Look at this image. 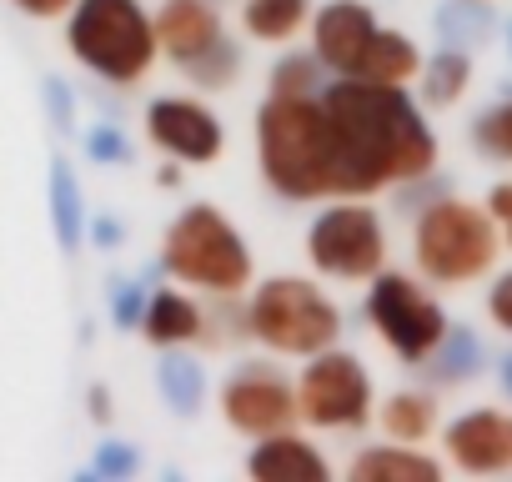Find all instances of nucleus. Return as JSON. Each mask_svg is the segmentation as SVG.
I'll list each match as a JSON object with an SVG mask.
<instances>
[{
  "mask_svg": "<svg viewBox=\"0 0 512 482\" xmlns=\"http://www.w3.org/2000/svg\"><path fill=\"white\" fill-rule=\"evenodd\" d=\"M322 111L332 126L337 196H377L437 171V136L407 86L332 76L322 86Z\"/></svg>",
  "mask_w": 512,
  "mask_h": 482,
  "instance_id": "f257e3e1",
  "label": "nucleus"
},
{
  "mask_svg": "<svg viewBox=\"0 0 512 482\" xmlns=\"http://www.w3.org/2000/svg\"><path fill=\"white\" fill-rule=\"evenodd\" d=\"M251 146L262 186L287 206H317L337 196V156L322 96H277L267 91L251 116Z\"/></svg>",
  "mask_w": 512,
  "mask_h": 482,
  "instance_id": "f03ea898",
  "label": "nucleus"
},
{
  "mask_svg": "<svg viewBox=\"0 0 512 482\" xmlns=\"http://www.w3.org/2000/svg\"><path fill=\"white\" fill-rule=\"evenodd\" d=\"M342 327V307L317 277L272 272L241 292V337L282 362H302L322 347H337Z\"/></svg>",
  "mask_w": 512,
  "mask_h": 482,
  "instance_id": "7ed1b4c3",
  "label": "nucleus"
},
{
  "mask_svg": "<svg viewBox=\"0 0 512 482\" xmlns=\"http://www.w3.org/2000/svg\"><path fill=\"white\" fill-rule=\"evenodd\" d=\"M161 272L201 297H241L256 282V257L216 201H186L161 231Z\"/></svg>",
  "mask_w": 512,
  "mask_h": 482,
  "instance_id": "20e7f679",
  "label": "nucleus"
},
{
  "mask_svg": "<svg viewBox=\"0 0 512 482\" xmlns=\"http://www.w3.org/2000/svg\"><path fill=\"white\" fill-rule=\"evenodd\" d=\"M61 26L71 61L111 91H136L161 61L146 0H76Z\"/></svg>",
  "mask_w": 512,
  "mask_h": 482,
  "instance_id": "39448f33",
  "label": "nucleus"
},
{
  "mask_svg": "<svg viewBox=\"0 0 512 482\" xmlns=\"http://www.w3.org/2000/svg\"><path fill=\"white\" fill-rule=\"evenodd\" d=\"M502 231L487 216V206H472L462 196H437L412 221V262L417 277L432 287H472L497 267Z\"/></svg>",
  "mask_w": 512,
  "mask_h": 482,
  "instance_id": "423d86ee",
  "label": "nucleus"
},
{
  "mask_svg": "<svg viewBox=\"0 0 512 482\" xmlns=\"http://www.w3.org/2000/svg\"><path fill=\"white\" fill-rule=\"evenodd\" d=\"M156 21V56L186 76L191 91L221 96L241 81V46L226 36L216 0H161Z\"/></svg>",
  "mask_w": 512,
  "mask_h": 482,
  "instance_id": "0eeeda50",
  "label": "nucleus"
},
{
  "mask_svg": "<svg viewBox=\"0 0 512 482\" xmlns=\"http://www.w3.org/2000/svg\"><path fill=\"white\" fill-rule=\"evenodd\" d=\"M307 267L337 287H367L387 267V221L372 196H327L302 231Z\"/></svg>",
  "mask_w": 512,
  "mask_h": 482,
  "instance_id": "6e6552de",
  "label": "nucleus"
},
{
  "mask_svg": "<svg viewBox=\"0 0 512 482\" xmlns=\"http://www.w3.org/2000/svg\"><path fill=\"white\" fill-rule=\"evenodd\" d=\"M292 387H297V422L307 432L352 437V432H367L372 427V412H377L372 372L342 342L302 357V367L292 372Z\"/></svg>",
  "mask_w": 512,
  "mask_h": 482,
  "instance_id": "1a4fd4ad",
  "label": "nucleus"
},
{
  "mask_svg": "<svg viewBox=\"0 0 512 482\" xmlns=\"http://www.w3.org/2000/svg\"><path fill=\"white\" fill-rule=\"evenodd\" d=\"M367 327L377 332V342L402 362V367H422L432 357V347L447 337V312L442 302L407 272H392L382 267L372 282H367Z\"/></svg>",
  "mask_w": 512,
  "mask_h": 482,
  "instance_id": "9d476101",
  "label": "nucleus"
},
{
  "mask_svg": "<svg viewBox=\"0 0 512 482\" xmlns=\"http://www.w3.org/2000/svg\"><path fill=\"white\" fill-rule=\"evenodd\" d=\"M216 412L236 437H267L277 427H297V387L282 357H241L216 382Z\"/></svg>",
  "mask_w": 512,
  "mask_h": 482,
  "instance_id": "9b49d317",
  "label": "nucleus"
},
{
  "mask_svg": "<svg viewBox=\"0 0 512 482\" xmlns=\"http://www.w3.org/2000/svg\"><path fill=\"white\" fill-rule=\"evenodd\" d=\"M141 131L166 161H181L186 171L216 166L226 156V121L216 116V106L201 91L151 96L141 111Z\"/></svg>",
  "mask_w": 512,
  "mask_h": 482,
  "instance_id": "f8f14e48",
  "label": "nucleus"
},
{
  "mask_svg": "<svg viewBox=\"0 0 512 482\" xmlns=\"http://www.w3.org/2000/svg\"><path fill=\"white\" fill-rule=\"evenodd\" d=\"M377 26L382 21H377V11L367 6V0H327V6H312L307 46L327 66V76H357Z\"/></svg>",
  "mask_w": 512,
  "mask_h": 482,
  "instance_id": "ddd939ff",
  "label": "nucleus"
},
{
  "mask_svg": "<svg viewBox=\"0 0 512 482\" xmlns=\"http://www.w3.org/2000/svg\"><path fill=\"white\" fill-rule=\"evenodd\" d=\"M442 452L467 477H497L512 472V412L502 407H472L442 427Z\"/></svg>",
  "mask_w": 512,
  "mask_h": 482,
  "instance_id": "4468645a",
  "label": "nucleus"
},
{
  "mask_svg": "<svg viewBox=\"0 0 512 482\" xmlns=\"http://www.w3.org/2000/svg\"><path fill=\"white\" fill-rule=\"evenodd\" d=\"M136 332L156 352L211 347V297L186 292V287H146V307H141Z\"/></svg>",
  "mask_w": 512,
  "mask_h": 482,
  "instance_id": "2eb2a0df",
  "label": "nucleus"
},
{
  "mask_svg": "<svg viewBox=\"0 0 512 482\" xmlns=\"http://www.w3.org/2000/svg\"><path fill=\"white\" fill-rule=\"evenodd\" d=\"M246 477L251 482H332V457L307 437V427H277L267 437H251L246 447Z\"/></svg>",
  "mask_w": 512,
  "mask_h": 482,
  "instance_id": "dca6fc26",
  "label": "nucleus"
},
{
  "mask_svg": "<svg viewBox=\"0 0 512 482\" xmlns=\"http://www.w3.org/2000/svg\"><path fill=\"white\" fill-rule=\"evenodd\" d=\"M347 477L352 482H437L442 462L412 442H372L347 462Z\"/></svg>",
  "mask_w": 512,
  "mask_h": 482,
  "instance_id": "f3484780",
  "label": "nucleus"
},
{
  "mask_svg": "<svg viewBox=\"0 0 512 482\" xmlns=\"http://www.w3.org/2000/svg\"><path fill=\"white\" fill-rule=\"evenodd\" d=\"M156 392L166 402L171 417H196L211 397V377H206V362L191 352V347H171L156 357Z\"/></svg>",
  "mask_w": 512,
  "mask_h": 482,
  "instance_id": "a211bd4d",
  "label": "nucleus"
},
{
  "mask_svg": "<svg viewBox=\"0 0 512 482\" xmlns=\"http://www.w3.org/2000/svg\"><path fill=\"white\" fill-rule=\"evenodd\" d=\"M312 21V0H241V36L256 46H292Z\"/></svg>",
  "mask_w": 512,
  "mask_h": 482,
  "instance_id": "6ab92c4d",
  "label": "nucleus"
},
{
  "mask_svg": "<svg viewBox=\"0 0 512 482\" xmlns=\"http://www.w3.org/2000/svg\"><path fill=\"white\" fill-rule=\"evenodd\" d=\"M417 71H422V51H417V41H412L407 31L377 26V36H372V46H367V56H362V66H357V76H352V81L412 86V81H417Z\"/></svg>",
  "mask_w": 512,
  "mask_h": 482,
  "instance_id": "aec40b11",
  "label": "nucleus"
},
{
  "mask_svg": "<svg viewBox=\"0 0 512 482\" xmlns=\"http://www.w3.org/2000/svg\"><path fill=\"white\" fill-rule=\"evenodd\" d=\"M372 422L382 427L387 442H412V447H422V442L437 432V397H432V392H412V387H407V392H392V397L377 402Z\"/></svg>",
  "mask_w": 512,
  "mask_h": 482,
  "instance_id": "412c9836",
  "label": "nucleus"
},
{
  "mask_svg": "<svg viewBox=\"0 0 512 482\" xmlns=\"http://www.w3.org/2000/svg\"><path fill=\"white\" fill-rule=\"evenodd\" d=\"M51 221H56V241L61 252H76L86 241V191H81V176L66 156L51 161Z\"/></svg>",
  "mask_w": 512,
  "mask_h": 482,
  "instance_id": "4be33fe9",
  "label": "nucleus"
},
{
  "mask_svg": "<svg viewBox=\"0 0 512 482\" xmlns=\"http://www.w3.org/2000/svg\"><path fill=\"white\" fill-rule=\"evenodd\" d=\"M467 86H472V56L457 51V46H442V51H437L432 61H422V71H417V91H422V101L437 106V111L457 106V101L467 96Z\"/></svg>",
  "mask_w": 512,
  "mask_h": 482,
  "instance_id": "5701e85b",
  "label": "nucleus"
},
{
  "mask_svg": "<svg viewBox=\"0 0 512 482\" xmlns=\"http://www.w3.org/2000/svg\"><path fill=\"white\" fill-rule=\"evenodd\" d=\"M327 81H332V76H327V66L312 56V46H307V51L282 46V56H277L272 71H267V91H277V96H322Z\"/></svg>",
  "mask_w": 512,
  "mask_h": 482,
  "instance_id": "b1692460",
  "label": "nucleus"
},
{
  "mask_svg": "<svg viewBox=\"0 0 512 482\" xmlns=\"http://www.w3.org/2000/svg\"><path fill=\"white\" fill-rule=\"evenodd\" d=\"M86 156H91L96 166H131L136 146H131V136H126L116 121H96V126L86 131Z\"/></svg>",
  "mask_w": 512,
  "mask_h": 482,
  "instance_id": "393cba45",
  "label": "nucleus"
},
{
  "mask_svg": "<svg viewBox=\"0 0 512 482\" xmlns=\"http://www.w3.org/2000/svg\"><path fill=\"white\" fill-rule=\"evenodd\" d=\"M91 472H101V477H136L141 472V452L131 442H121V437H106V442H96Z\"/></svg>",
  "mask_w": 512,
  "mask_h": 482,
  "instance_id": "a878e982",
  "label": "nucleus"
},
{
  "mask_svg": "<svg viewBox=\"0 0 512 482\" xmlns=\"http://www.w3.org/2000/svg\"><path fill=\"white\" fill-rule=\"evenodd\" d=\"M141 307H146V287L131 282V277H116V287H111V322H116L121 332H136Z\"/></svg>",
  "mask_w": 512,
  "mask_h": 482,
  "instance_id": "bb28decb",
  "label": "nucleus"
},
{
  "mask_svg": "<svg viewBox=\"0 0 512 482\" xmlns=\"http://www.w3.org/2000/svg\"><path fill=\"white\" fill-rule=\"evenodd\" d=\"M46 106H51V121L61 131H76V91L61 76H46Z\"/></svg>",
  "mask_w": 512,
  "mask_h": 482,
  "instance_id": "cd10ccee",
  "label": "nucleus"
},
{
  "mask_svg": "<svg viewBox=\"0 0 512 482\" xmlns=\"http://www.w3.org/2000/svg\"><path fill=\"white\" fill-rule=\"evenodd\" d=\"M487 317L512 337V272H502V277L492 282V292H487Z\"/></svg>",
  "mask_w": 512,
  "mask_h": 482,
  "instance_id": "c85d7f7f",
  "label": "nucleus"
},
{
  "mask_svg": "<svg viewBox=\"0 0 512 482\" xmlns=\"http://www.w3.org/2000/svg\"><path fill=\"white\" fill-rule=\"evenodd\" d=\"M86 241H96L101 252H116L121 241H126V221H116V216H96V221H86Z\"/></svg>",
  "mask_w": 512,
  "mask_h": 482,
  "instance_id": "c756f323",
  "label": "nucleus"
},
{
  "mask_svg": "<svg viewBox=\"0 0 512 482\" xmlns=\"http://www.w3.org/2000/svg\"><path fill=\"white\" fill-rule=\"evenodd\" d=\"M76 0H11V11H21L26 21H61Z\"/></svg>",
  "mask_w": 512,
  "mask_h": 482,
  "instance_id": "7c9ffc66",
  "label": "nucleus"
},
{
  "mask_svg": "<svg viewBox=\"0 0 512 482\" xmlns=\"http://www.w3.org/2000/svg\"><path fill=\"white\" fill-rule=\"evenodd\" d=\"M86 397H91V407H86V412H91V422H101V427H106V422H111V387H106V382H96Z\"/></svg>",
  "mask_w": 512,
  "mask_h": 482,
  "instance_id": "2f4dec72",
  "label": "nucleus"
},
{
  "mask_svg": "<svg viewBox=\"0 0 512 482\" xmlns=\"http://www.w3.org/2000/svg\"><path fill=\"white\" fill-rule=\"evenodd\" d=\"M181 171H186L181 161H166V166L156 171V186H166V191H171V186H181Z\"/></svg>",
  "mask_w": 512,
  "mask_h": 482,
  "instance_id": "473e14b6",
  "label": "nucleus"
},
{
  "mask_svg": "<svg viewBox=\"0 0 512 482\" xmlns=\"http://www.w3.org/2000/svg\"><path fill=\"white\" fill-rule=\"evenodd\" d=\"M497 372H502V387H507V397H512V357H502V367H497Z\"/></svg>",
  "mask_w": 512,
  "mask_h": 482,
  "instance_id": "72a5a7b5",
  "label": "nucleus"
},
{
  "mask_svg": "<svg viewBox=\"0 0 512 482\" xmlns=\"http://www.w3.org/2000/svg\"><path fill=\"white\" fill-rule=\"evenodd\" d=\"M502 236H507V247H512V216H507V221H502Z\"/></svg>",
  "mask_w": 512,
  "mask_h": 482,
  "instance_id": "f704fd0d",
  "label": "nucleus"
}]
</instances>
